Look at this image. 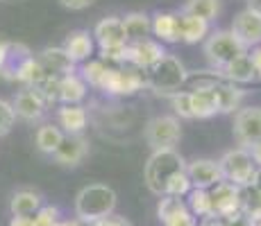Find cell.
Segmentation results:
<instances>
[{
  "instance_id": "cell-1",
  "label": "cell",
  "mask_w": 261,
  "mask_h": 226,
  "mask_svg": "<svg viewBox=\"0 0 261 226\" xmlns=\"http://www.w3.org/2000/svg\"><path fill=\"white\" fill-rule=\"evenodd\" d=\"M114 208H116V192L105 183L84 185L75 197V215L80 222L95 224L102 217L114 215Z\"/></svg>"
},
{
  "instance_id": "cell-2",
  "label": "cell",
  "mask_w": 261,
  "mask_h": 226,
  "mask_svg": "<svg viewBox=\"0 0 261 226\" xmlns=\"http://www.w3.org/2000/svg\"><path fill=\"white\" fill-rule=\"evenodd\" d=\"M184 168H187V163H184L182 154L177 149H157V152L150 154L148 163L143 168V181L150 192L164 197L168 179Z\"/></svg>"
},
{
  "instance_id": "cell-3",
  "label": "cell",
  "mask_w": 261,
  "mask_h": 226,
  "mask_svg": "<svg viewBox=\"0 0 261 226\" xmlns=\"http://www.w3.org/2000/svg\"><path fill=\"white\" fill-rule=\"evenodd\" d=\"M187 82V68L175 54H166L159 63L145 70V86L159 95H173Z\"/></svg>"
},
{
  "instance_id": "cell-4",
  "label": "cell",
  "mask_w": 261,
  "mask_h": 226,
  "mask_svg": "<svg viewBox=\"0 0 261 226\" xmlns=\"http://www.w3.org/2000/svg\"><path fill=\"white\" fill-rule=\"evenodd\" d=\"M243 54H248V48L234 37L232 29H218L204 41V57L214 68L223 70Z\"/></svg>"
},
{
  "instance_id": "cell-5",
  "label": "cell",
  "mask_w": 261,
  "mask_h": 226,
  "mask_svg": "<svg viewBox=\"0 0 261 226\" xmlns=\"http://www.w3.org/2000/svg\"><path fill=\"white\" fill-rule=\"evenodd\" d=\"M218 165H220V172H223V179L239 185V188L252 185L254 174H257V170H259L257 165H254L252 156H250V152L243 147L225 152L223 158L218 160Z\"/></svg>"
},
{
  "instance_id": "cell-6",
  "label": "cell",
  "mask_w": 261,
  "mask_h": 226,
  "mask_svg": "<svg viewBox=\"0 0 261 226\" xmlns=\"http://www.w3.org/2000/svg\"><path fill=\"white\" fill-rule=\"evenodd\" d=\"M179 138H182V127H179V120L175 115H154L145 124V140L152 147V152L175 149Z\"/></svg>"
},
{
  "instance_id": "cell-7",
  "label": "cell",
  "mask_w": 261,
  "mask_h": 226,
  "mask_svg": "<svg viewBox=\"0 0 261 226\" xmlns=\"http://www.w3.org/2000/svg\"><path fill=\"white\" fill-rule=\"evenodd\" d=\"M234 138L239 147L248 149L254 143H261V107H243L234 113L232 124Z\"/></svg>"
},
{
  "instance_id": "cell-8",
  "label": "cell",
  "mask_w": 261,
  "mask_h": 226,
  "mask_svg": "<svg viewBox=\"0 0 261 226\" xmlns=\"http://www.w3.org/2000/svg\"><path fill=\"white\" fill-rule=\"evenodd\" d=\"M143 84H145V75L134 66H125V68L112 66L100 90L109 95H134L137 90H141Z\"/></svg>"
},
{
  "instance_id": "cell-9",
  "label": "cell",
  "mask_w": 261,
  "mask_h": 226,
  "mask_svg": "<svg viewBox=\"0 0 261 226\" xmlns=\"http://www.w3.org/2000/svg\"><path fill=\"white\" fill-rule=\"evenodd\" d=\"M209 197H212V210L214 217L225 219L232 215L241 213V188L229 181H220L214 188H209Z\"/></svg>"
},
{
  "instance_id": "cell-10",
  "label": "cell",
  "mask_w": 261,
  "mask_h": 226,
  "mask_svg": "<svg viewBox=\"0 0 261 226\" xmlns=\"http://www.w3.org/2000/svg\"><path fill=\"white\" fill-rule=\"evenodd\" d=\"M166 50L159 41L152 39H145V41H137V43H127L125 48V63H132L137 70H150L154 63H159L166 57Z\"/></svg>"
},
{
  "instance_id": "cell-11",
  "label": "cell",
  "mask_w": 261,
  "mask_h": 226,
  "mask_svg": "<svg viewBox=\"0 0 261 226\" xmlns=\"http://www.w3.org/2000/svg\"><path fill=\"white\" fill-rule=\"evenodd\" d=\"M232 34L239 39L248 50L261 45V14L254 9H241L232 21Z\"/></svg>"
},
{
  "instance_id": "cell-12",
  "label": "cell",
  "mask_w": 261,
  "mask_h": 226,
  "mask_svg": "<svg viewBox=\"0 0 261 226\" xmlns=\"http://www.w3.org/2000/svg\"><path fill=\"white\" fill-rule=\"evenodd\" d=\"M93 39L100 45V52L107 50H118L127 45V37H125V27H123V18L118 16H107L102 18L93 29Z\"/></svg>"
},
{
  "instance_id": "cell-13",
  "label": "cell",
  "mask_w": 261,
  "mask_h": 226,
  "mask_svg": "<svg viewBox=\"0 0 261 226\" xmlns=\"http://www.w3.org/2000/svg\"><path fill=\"white\" fill-rule=\"evenodd\" d=\"M187 174L191 179V185L200 190H209L214 188L216 183H220L223 179V172H220L218 160L214 158H195L187 165Z\"/></svg>"
},
{
  "instance_id": "cell-14",
  "label": "cell",
  "mask_w": 261,
  "mask_h": 226,
  "mask_svg": "<svg viewBox=\"0 0 261 226\" xmlns=\"http://www.w3.org/2000/svg\"><path fill=\"white\" fill-rule=\"evenodd\" d=\"M46 100L39 95L37 88H21L16 93V98H14L12 102V109L14 113H16V118H23L28 120V122H34V120H39L43 113H46Z\"/></svg>"
},
{
  "instance_id": "cell-15",
  "label": "cell",
  "mask_w": 261,
  "mask_h": 226,
  "mask_svg": "<svg viewBox=\"0 0 261 226\" xmlns=\"http://www.w3.org/2000/svg\"><path fill=\"white\" fill-rule=\"evenodd\" d=\"M87 154H89V140L84 138L82 134H77V136L66 134L62 145L57 147V152H55L53 156L59 165H64V168H77V165L87 158Z\"/></svg>"
},
{
  "instance_id": "cell-16",
  "label": "cell",
  "mask_w": 261,
  "mask_h": 226,
  "mask_svg": "<svg viewBox=\"0 0 261 226\" xmlns=\"http://www.w3.org/2000/svg\"><path fill=\"white\" fill-rule=\"evenodd\" d=\"M216 82L198 84L191 93V109H193V118H212L218 113V100H216Z\"/></svg>"
},
{
  "instance_id": "cell-17",
  "label": "cell",
  "mask_w": 261,
  "mask_h": 226,
  "mask_svg": "<svg viewBox=\"0 0 261 226\" xmlns=\"http://www.w3.org/2000/svg\"><path fill=\"white\" fill-rule=\"evenodd\" d=\"M57 127L68 136H77L87 129L89 115L82 104H62L57 111Z\"/></svg>"
},
{
  "instance_id": "cell-18",
  "label": "cell",
  "mask_w": 261,
  "mask_h": 226,
  "mask_svg": "<svg viewBox=\"0 0 261 226\" xmlns=\"http://www.w3.org/2000/svg\"><path fill=\"white\" fill-rule=\"evenodd\" d=\"M64 52L68 54L73 63H84L93 54V37L87 29H75L64 41Z\"/></svg>"
},
{
  "instance_id": "cell-19",
  "label": "cell",
  "mask_w": 261,
  "mask_h": 226,
  "mask_svg": "<svg viewBox=\"0 0 261 226\" xmlns=\"http://www.w3.org/2000/svg\"><path fill=\"white\" fill-rule=\"evenodd\" d=\"M152 34L159 43H177L179 41V14L175 12H157L150 18Z\"/></svg>"
},
{
  "instance_id": "cell-20",
  "label": "cell",
  "mask_w": 261,
  "mask_h": 226,
  "mask_svg": "<svg viewBox=\"0 0 261 226\" xmlns=\"http://www.w3.org/2000/svg\"><path fill=\"white\" fill-rule=\"evenodd\" d=\"M39 63L46 68L48 75H57V77H64V75L75 73V63L68 59V54L64 52V48H46L39 54Z\"/></svg>"
},
{
  "instance_id": "cell-21",
  "label": "cell",
  "mask_w": 261,
  "mask_h": 226,
  "mask_svg": "<svg viewBox=\"0 0 261 226\" xmlns=\"http://www.w3.org/2000/svg\"><path fill=\"white\" fill-rule=\"evenodd\" d=\"M216 100H218V113H237L241 109V102L245 98V90L239 88L237 84L229 82H216Z\"/></svg>"
},
{
  "instance_id": "cell-22",
  "label": "cell",
  "mask_w": 261,
  "mask_h": 226,
  "mask_svg": "<svg viewBox=\"0 0 261 226\" xmlns=\"http://www.w3.org/2000/svg\"><path fill=\"white\" fill-rule=\"evenodd\" d=\"M43 199L39 192L34 190H18L12 195V202H9V210H12L14 217H34V215L41 210Z\"/></svg>"
},
{
  "instance_id": "cell-23",
  "label": "cell",
  "mask_w": 261,
  "mask_h": 226,
  "mask_svg": "<svg viewBox=\"0 0 261 226\" xmlns=\"http://www.w3.org/2000/svg\"><path fill=\"white\" fill-rule=\"evenodd\" d=\"M209 34V23L202 21L198 16H191V14L179 12V41L193 45L204 41V37Z\"/></svg>"
},
{
  "instance_id": "cell-24",
  "label": "cell",
  "mask_w": 261,
  "mask_h": 226,
  "mask_svg": "<svg viewBox=\"0 0 261 226\" xmlns=\"http://www.w3.org/2000/svg\"><path fill=\"white\" fill-rule=\"evenodd\" d=\"M220 75L225 77V82L237 84V86L239 84H248V82H252V79H257V70H254L252 59H250V52L243 54V57H239V59H234L229 66L223 68Z\"/></svg>"
},
{
  "instance_id": "cell-25",
  "label": "cell",
  "mask_w": 261,
  "mask_h": 226,
  "mask_svg": "<svg viewBox=\"0 0 261 226\" xmlns=\"http://www.w3.org/2000/svg\"><path fill=\"white\" fill-rule=\"evenodd\" d=\"M123 27H125V37L127 43H137L150 39L148 34L152 32V25H150V16L143 12H129L123 16Z\"/></svg>"
},
{
  "instance_id": "cell-26",
  "label": "cell",
  "mask_w": 261,
  "mask_h": 226,
  "mask_svg": "<svg viewBox=\"0 0 261 226\" xmlns=\"http://www.w3.org/2000/svg\"><path fill=\"white\" fill-rule=\"evenodd\" d=\"M87 98V84L80 75H64L59 77V102L62 104H80Z\"/></svg>"
},
{
  "instance_id": "cell-27",
  "label": "cell",
  "mask_w": 261,
  "mask_h": 226,
  "mask_svg": "<svg viewBox=\"0 0 261 226\" xmlns=\"http://www.w3.org/2000/svg\"><path fill=\"white\" fill-rule=\"evenodd\" d=\"M46 75H48L46 68L39 63L37 57H25L16 66V75H14V77H16L21 84H25L28 88H37L39 84L46 79Z\"/></svg>"
},
{
  "instance_id": "cell-28",
  "label": "cell",
  "mask_w": 261,
  "mask_h": 226,
  "mask_svg": "<svg viewBox=\"0 0 261 226\" xmlns=\"http://www.w3.org/2000/svg\"><path fill=\"white\" fill-rule=\"evenodd\" d=\"M64 134L57 124H41L37 129V136H34V143H37V149L43 154H55L57 147L62 145L64 140Z\"/></svg>"
},
{
  "instance_id": "cell-29",
  "label": "cell",
  "mask_w": 261,
  "mask_h": 226,
  "mask_svg": "<svg viewBox=\"0 0 261 226\" xmlns=\"http://www.w3.org/2000/svg\"><path fill=\"white\" fill-rule=\"evenodd\" d=\"M109 63L102 61V59H89V61L82 63V70H80V77L84 79L87 86H93V88H102L105 79H107V73H109Z\"/></svg>"
},
{
  "instance_id": "cell-30",
  "label": "cell",
  "mask_w": 261,
  "mask_h": 226,
  "mask_svg": "<svg viewBox=\"0 0 261 226\" xmlns=\"http://www.w3.org/2000/svg\"><path fill=\"white\" fill-rule=\"evenodd\" d=\"M187 208L193 213V217H214V210H212V197H209V190H200L193 188L187 195Z\"/></svg>"
},
{
  "instance_id": "cell-31",
  "label": "cell",
  "mask_w": 261,
  "mask_h": 226,
  "mask_svg": "<svg viewBox=\"0 0 261 226\" xmlns=\"http://www.w3.org/2000/svg\"><path fill=\"white\" fill-rule=\"evenodd\" d=\"M182 12L212 23V21H216V16H218L220 5H218V0H187Z\"/></svg>"
},
{
  "instance_id": "cell-32",
  "label": "cell",
  "mask_w": 261,
  "mask_h": 226,
  "mask_svg": "<svg viewBox=\"0 0 261 226\" xmlns=\"http://www.w3.org/2000/svg\"><path fill=\"white\" fill-rule=\"evenodd\" d=\"M193 190V185H191V179L187 174V168L179 170V172H175L173 177L168 179L166 183V192H164V197H187V195Z\"/></svg>"
},
{
  "instance_id": "cell-33",
  "label": "cell",
  "mask_w": 261,
  "mask_h": 226,
  "mask_svg": "<svg viewBox=\"0 0 261 226\" xmlns=\"http://www.w3.org/2000/svg\"><path fill=\"white\" fill-rule=\"evenodd\" d=\"M187 208V202H182L179 197H162L159 199V206H157V215H159V222H166L173 215H177L179 210Z\"/></svg>"
},
{
  "instance_id": "cell-34",
  "label": "cell",
  "mask_w": 261,
  "mask_h": 226,
  "mask_svg": "<svg viewBox=\"0 0 261 226\" xmlns=\"http://www.w3.org/2000/svg\"><path fill=\"white\" fill-rule=\"evenodd\" d=\"M170 98V107L179 118H193V109H191V93L189 90H177V93L168 95Z\"/></svg>"
},
{
  "instance_id": "cell-35",
  "label": "cell",
  "mask_w": 261,
  "mask_h": 226,
  "mask_svg": "<svg viewBox=\"0 0 261 226\" xmlns=\"http://www.w3.org/2000/svg\"><path fill=\"white\" fill-rule=\"evenodd\" d=\"M37 90H39V95L46 100V104L59 102V77L57 75H46V79L39 84Z\"/></svg>"
},
{
  "instance_id": "cell-36",
  "label": "cell",
  "mask_w": 261,
  "mask_h": 226,
  "mask_svg": "<svg viewBox=\"0 0 261 226\" xmlns=\"http://www.w3.org/2000/svg\"><path fill=\"white\" fill-rule=\"evenodd\" d=\"M14 120H16V113H14L12 104L7 100H0V138L12 132Z\"/></svg>"
},
{
  "instance_id": "cell-37",
  "label": "cell",
  "mask_w": 261,
  "mask_h": 226,
  "mask_svg": "<svg viewBox=\"0 0 261 226\" xmlns=\"http://www.w3.org/2000/svg\"><path fill=\"white\" fill-rule=\"evenodd\" d=\"M57 222H59V210L55 206H41V210L32 217L34 226H57Z\"/></svg>"
},
{
  "instance_id": "cell-38",
  "label": "cell",
  "mask_w": 261,
  "mask_h": 226,
  "mask_svg": "<svg viewBox=\"0 0 261 226\" xmlns=\"http://www.w3.org/2000/svg\"><path fill=\"white\" fill-rule=\"evenodd\" d=\"M164 226H198V219L193 217V213H191L189 208H184V210H179L177 215H173L170 219H166Z\"/></svg>"
},
{
  "instance_id": "cell-39",
  "label": "cell",
  "mask_w": 261,
  "mask_h": 226,
  "mask_svg": "<svg viewBox=\"0 0 261 226\" xmlns=\"http://www.w3.org/2000/svg\"><path fill=\"white\" fill-rule=\"evenodd\" d=\"M220 224L223 226H254L252 219H250L245 213H237V215H232V217L220 219Z\"/></svg>"
},
{
  "instance_id": "cell-40",
  "label": "cell",
  "mask_w": 261,
  "mask_h": 226,
  "mask_svg": "<svg viewBox=\"0 0 261 226\" xmlns=\"http://www.w3.org/2000/svg\"><path fill=\"white\" fill-rule=\"evenodd\" d=\"M95 0H59V5L66 9H73V12H80V9H87L91 7Z\"/></svg>"
},
{
  "instance_id": "cell-41",
  "label": "cell",
  "mask_w": 261,
  "mask_h": 226,
  "mask_svg": "<svg viewBox=\"0 0 261 226\" xmlns=\"http://www.w3.org/2000/svg\"><path fill=\"white\" fill-rule=\"evenodd\" d=\"M93 226H132L125 217L120 215H109V217H102L100 222H95Z\"/></svg>"
},
{
  "instance_id": "cell-42",
  "label": "cell",
  "mask_w": 261,
  "mask_h": 226,
  "mask_svg": "<svg viewBox=\"0 0 261 226\" xmlns=\"http://www.w3.org/2000/svg\"><path fill=\"white\" fill-rule=\"evenodd\" d=\"M250 59H252V63H254V70H257V77H261V45H257V48H252V52H250Z\"/></svg>"
},
{
  "instance_id": "cell-43",
  "label": "cell",
  "mask_w": 261,
  "mask_h": 226,
  "mask_svg": "<svg viewBox=\"0 0 261 226\" xmlns=\"http://www.w3.org/2000/svg\"><path fill=\"white\" fill-rule=\"evenodd\" d=\"M248 152H250V156H252L254 165H257V168H261V143H254L252 147H248Z\"/></svg>"
},
{
  "instance_id": "cell-44",
  "label": "cell",
  "mask_w": 261,
  "mask_h": 226,
  "mask_svg": "<svg viewBox=\"0 0 261 226\" xmlns=\"http://www.w3.org/2000/svg\"><path fill=\"white\" fill-rule=\"evenodd\" d=\"M9 59V45L0 39V70H3V66H5V61Z\"/></svg>"
},
{
  "instance_id": "cell-45",
  "label": "cell",
  "mask_w": 261,
  "mask_h": 226,
  "mask_svg": "<svg viewBox=\"0 0 261 226\" xmlns=\"http://www.w3.org/2000/svg\"><path fill=\"white\" fill-rule=\"evenodd\" d=\"M9 226H34V224H32V217H12Z\"/></svg>"
},
{
  "instance_id": "cell-46",
  "label": "cell",
  "mask_w": 261,
  "mask_h": 226,
  "mask_svg": "<svg viewBox=\"0 0 261 226\" xmlns=\"http://www.w3.org/2000/svg\"><path fill=\"white\" fill-rule=\"evenodd\" d=\"M57 226H82L80 219H59Z\"/></svg>"
},
{
  "instance_id": "cell-47",
  "label": "cell",
  "mask_w": 261,
  "mask_h": 226,
  "mask_svg": "<svg viewBox=\"0 0 261 226\" xmlns=\"http://www.w3.org/2000/svg\"><path fill=\"white\" fill-rule=\"evenodd\" d=\"M252 188L257 190V192H261V168L257 170V174H254V181H252Z\"/></svg>"
},
{
  "instance_id": "cell-48",
  "label": "cell",
  "mask_w": 261,
  "mask_h": 226,
  "mask_svg": "<svg viewBox=\"0 0 261 226\" xmlns=\"http://www.w3.org/2000/svg\"><path fill=\"white\" fill-rule=\"evenodd\" d=\"M248 9H254L261 14V0H248Z\"/></svg>"
},
{
  "instance_id": "cell-49",
  "label": "cell",
  "mask_w": 261,
  "mask_h": 226,
  "mask_svg": "<svg viewBox=\"0 0 261 226\" xmlns=\"http://www.w3.org/2000/svg\"><path fill=\"white\" fill-rule=\"evenodd\" d=\"M254 226H261V219H257V222H252Z\"/></svg>"
}]
</instances>
